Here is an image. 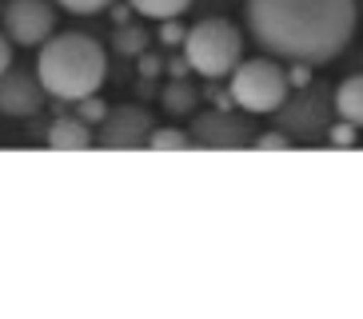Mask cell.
I'll list each match as a JSON object with an SVG mask.
<instances>
[{
    "mask_svg": "<svg viewBox=\"0 0 363 319\" xmlns=\"http://www.w3.org/2000/svg\"><path fill=\"white\" fill-rule=\"evenodd\" d=\"M252 40L276 60L331 64L352 44L359 0H247Z\"/></svg>",
    "mask_w": 363,
    "mask_h": 319,
    "instance_id": "obj_1",
    "label": "cell"
},
{
    "mask_svg": "<svg viewBox=\"0 0 363 319\" xmlns=\"http://www.w3.org/2000/svg\"><path fill=\"white\" fill-rule=\"evenodd\" d=\"M36 80L44 84L48 100H80L100 92L108 80V52L104 44L88 32H60L40 44L36 56Z\"/></svg>",
    "mask_w": 363,
    "mask_h": 319,
    "instance_id": "obj_2",
    "label": "cell"
},
{
    "mask_svg": "<svg viewBox=\"0 0 363 319\" xmlns=\"http://www.w3.org/2000/svg\"><path fill=\"white\" fill-rule=\"evenodd\" d=\"M184 56L192 64V72H200L203 80H224L235 64L244 60V36L232 21L208 16L196 21L192 28L184 32Z\"/></svg>",
    "mask_w": 363,
    "mask_h": 319,
    "instance_id": "obj_3",
    "label": "cell"
},
{
    "mask_svg": "<svg viewBox=\"0 0 363 319\" xmlns=\"http://www.w3.org/2000/svg\"><path fill=\"white\" fill-rule=\"evenodd\" d=\"M228 92H232V104L244 108L247 116H272L291 88L276 56H252L228 72Z\"/></svg>",
    "mask_w": 363,
    "mask_h": 319,
    "instance_id": "obj_4",
    "label": "cell"
},
{
    "mask_svg": "<svg viewBox=\"0 0 363 319\" xmlns=\"http://www.w3.org/2000/svg\"><path fill=\"white\" fill-rule=\"evenodd\" d=\"M276 124L284 128L291 136V144H315V140L328 132L331 116H335V108H331V88L320 84V80H311L303 84L296 96H284V104L272 112Z\"/></svg>",
    "mask_w": 363,
    "mask_h": 319,
    "instance_id": "obj_5",
    "label": "cell"
},
{
    "mask_svg": "<svg viewBox=\"0 0 363 319\" xmlns=\"http://www.w3.org/2000/svg\"><path fill=\"white\" fill-rule=\"evenodd\" d=\"M152 128H156V120L144 104H120L104 112L92 144H100L104 152H136V148H148Z\"/></svg>",
    "mask_w": 363,
    "mask_h": 319,
    "instance_id": "obj_6",
    "label": "cell"
},
{
    "mask_svg": "<svg viewBox=\"0 0 363 319\" xmlns=\"http://www.w3.org/2000/svg\"><path fill=\"white\" fill-rule=\"evenodd\" d=\"M0 24L12 44L40 48L56 32V9L48 0H9V4H0Z\"/></svg>",
    "mask_w": 363,
    "mask_h": 319,
    "instance_id": "obj_7",
    "label": "cell"
},
{
    "mask_svg": "<svg viewBox=\"0 0 363 319\" xmlns=\"http://www.w3.org/2000/svg\"><path fill=\"white\" fill-rule=\"evenodd\" d=\"M192 148H212V152H235L252 144V124L244 116H235L232 108H212L192 120Z\"/></svg>",
    "mask_w": 363,
    "mask_h": 319,
    "instance_id": "obj_8",
    "label": "cell"
},
{
    "mask_svg": "<svg viewBox=\"0 0 363 319\" xmlns=\"http://www.w3.org/2000/svg\"><path fill=\"white\" fill-rule=\"evenodd\" d=\"M44 104H48V92L36 80V72H24V68H12V64L0 72V116L24 120L36 116Z\"/></svg>",
    "mask_w": 363,
    "mask_h": 319,
    "instance_id": "obj_9",
    "label": "cell"
},
{
    "mask_svg": "<svg viewBox=\"0 0 363 319\" xmlns=\"http://www.w3.org/2000/svg\"><path fill=\"white\" fill-rule=\"evenodd\" d=\"M48 148H56V152L92 148V124H84L80 116H56L48 124Z\"/></svg>",
    "mask_w": 363,
    "mask_h": 319,
    "instance_id": "obj_10",
    "label": "cell"
},
{
    "mask_svg": "<svg viewBox=\"0 0 363 319\" xmlns=\"http://www.w3.org/2000/svg\"><path fill=\"white\" fill-rule=\"evenodd\" d=\"M331 108H335V116L340 120L363 128V72L347 76L340 88H331Z\"/></svg>",
    "mask_w": 363,
    "mask_h": 319,
    "instance_id": "obj_11",
    "label": "cell"
},
{
    "mask_svg": "<svg viewBox=\"0 0 363 319\" xmlns=\"http://www.w3.org/2000/svg\"><path fill=\"white\" fill-rule=\"evenodd\" d=\"M160 104H164L168 116H192L196 104H200V92H196L188 80H168L164 92H160Z\"/></svg>",
    "mask_w": 363,
    "mask_h": 319,
    "instance_id": "obj_12",
    "label": "cell"
},
{
    "mask_svg": "<svg viewBox=\"0 0 363 319\" xmlns=\"http://www.w3.org/2000/svg\"><path fill=\"white\" fill-rule=\"evenodd\" d=\"M132 12L148 16V21H168V16H184L192 9V0H128Z\"/></svg>",
    "mask_w": 363,
    "mask_h": 319,
    "instance_id": "obj_13",
    "label": "cell"
},
{
    "mask_svg": "<svg viewBox=\"0 0 363 319\" xmlns=\"http://www.w3.org/2000/svg\"><path fill=\"white\" fill-rule=\"evenodd\" d=\"M112 48H116L120 56H140L148 48V32L140 28V24H120V28L112 32Z\"/></svg>",
    "mask_w": 363,
    "mask_h": 319,
    "instance_id": "obj_14",
    "label": "cell"
},
{
    "mask_svg": "<svg viewBox=\"0 0 363 319\" xmlns=\"http://www.w3.org/2000/svg\"><path fill=\"white\" fill-rule=\"evenodd\" d=\"M148 148L152 152H188L192 148V140H188V132H180V128H152L148 132Z\"/></svg>",
    "mask_w": 363,
    "mask_h": 319,
    "instance_id": "obj_15",
    "label": "cell"
},
{
    "mask_svg": "<svg viewBox=\"0 0 363 319\" xmlns=\"http://www.w3.org/2000/svg\"><path fill=\"white\" fill-rule=\"evenodd\" d=\"M252 148L256 152H288L291 136L284 132V128H276V132H259V136H252Z\"/></svg>",
    "mask_w": 363,
    "mask_h": 319,
    "instance_id": "obj_16",
    "label": "cell"
},
{
    "mask_svg": "<svg viewBox=\"0 0 363 319\" xmlns=\"http://www.w3.org/2000/svg\"><path fill=\"white\" fill-rule=\"evenodd\" d=\"M104 112H108V104L100 100L96 92H92V96H80V100H76V116L84 120V124H100V120H104Z\"/></svg>",
    "mask_w": 363,
    "mask_h": 319,
    "instance_id": "obj_17",
    "label": "cell"
},
{
    "mask_svg": "<svg viewBox=\"0 0 363 319\" xmlns=\"http://www.w3.org/2000/svg\"><path fill=\"white\" fill-rule=\"evenodd\" d=\"M328 144L331 148H355V124H347V120H340V124H328Z\"/></svg>",
    "mask_w": 363,
    "mask_h": 319,
    "instance_id": "obj_18",
    "label": "cell"
},
{
    "mask_svg": "<svg viewBox=\"0 0 363 319\" xmlns=\"http://www.w3.org/2000/svg\"><path fill=\"white\" fill-rule=\"evenodd\" d=\"M65 12H72V16H96V12H104L112 0H56Z\"/></svg>",
    "mask_w": 363,
    "mask_h": 319,
    "instance_id": "obj_19",
    "label": "cell"
},
{
    "mask_svg": "<svg viewBox=\"0 0 363 319\" xmlns=\"http://www.w3.org/2000/svg\"><path fill=\"white\" fill-rule=\"evenodd\" d=\"M184 24H180V16H168V21H160V44L164 48H180L184 44Z\"/></svg>",
    "mask_w": 363,
    "mask_h": 319,
    "instance_id": "obj_20",
    "label": "cell"
},
{
    "mask_svg": "<svg viewBox=\"0 0 363 319\" xmlns=\"http://www.w3.org/2000/svg\"><path fill=\"white\" fill-rule=\"evenodd\" d=\"M136 60H140V80H156V76L164 72V60H160L156 52H148V48H144Z\"/></svg>",
    "mask_w": 363,
    "mask_h": 319,
    "instance_id": "obj_21",
    "label": "cell"
},
{
    "mask_svg": "<svg viewBox=\"0 0 363 319\" xmlns=\"http://www.w3.org/2000/svg\"><path fill=\"white\" fill-rule=\"evenodd\" d=\"M284 76H288V88H303V84H311V64L291 60V68H288Z\"/></svg>",
    "mask_w": 363,
    "mask_h": 319,
    "instance_id": "obj_22",
    "label": "cell"
},
{
    "mask_svg": "<svg viewBox=\"0 0 363 319\" xmlns=\"http://www.w3.org/2000/svg\"><path fill=\"white\" fill-rule=\"evenodd\" d=\"M164 72H168L172 80H188V72H192V64H188V56H172V60L164 64Z\"/></svg>",
    "mask_w": 363,
    "mask_h": 319,
    "instance_id": "obj_23",
    "label": "cell"
},
{
    "mask_svg": "<svg viewBox=\"0 0 363 319\" xmlns=\"http://www.w3.org/2000/svg\"><path fill=\"white\" fill-rule=\"evenodd\" d=\"M208 100H212L216 108H232V92H228V88H220L216 80H208Z\"/></svg>",
    "mask_w": 363,
    "mask_h": 319,
    "instance_id": "obj_24",
    "label": "cell"
},
{
    "mask_svg": "<svg viewBox=\"0 0 363 319\" xmlns=\"http://www.w3.org/2000/svg\"><path fill=\"white\" fill-rule=\"evenodd\" d=\"M9 64H12V40L4 36V32H0V72H4Z\"/></svg>",
    "mask_w": 363,
    "mask_h": 319,
    "instance_id": "obj_25",
    "label": "cell"
},
{
    "mask_svg": "<svg viewBox=\"0 0 363 319\" xmlns=\"http://www.w3.org/2000/svg\"><path fill=\"white\" fill-rule=\"evenodd\" d=\"M108 9H112V4H108ZM128 16H132V4H116V9H112V21L116 24H128Z\"/></svg>",
    "mask_w": 363,
    "mask_h": 319,
    "instance_id": "obj_26",
    "label": "cell"
},
{
    "mask_svg": "<svg viewBox=\"0 0 363 319\" xmlns=\"http://www.w3.org/2000/svg\"><path fill=\"white\" fill-rule=\"evenodd\" d=\"M359 16H363V0H359Z\"/></svg>",
    "mask_w": 363,
    "mask_h": 319,
    "instance_id": "obj_27",
    "label": "cell"
}]
</instances>
